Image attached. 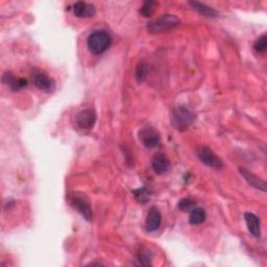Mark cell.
Here are the masks:
<instances>
[{"label": "cell", "mask_w": 267, "mask_h": 267, "mask_svg": "<svg viewBox=\"0 0 267 267\" xmlns=\"http://www.w3.org/2000/svg\"><path fill=\"white\" fill-rule=\"evenodd\" d=\"M155 7V2L154 1H146L143 3V5L141 6L140 9V14L142 15V16L148 18L151 17Z\"/></svg>", "instance_id": "ac0fdd59"}, {"label": "cell", "mask_w": 267, "mask_h": 267, "mask_svg": "<svg viewBox=\"0 0 267 267\" xmlns=\"http://www.w3.org/2000/svg\"><path fill=\"white\" fill-rule=\"evenodd\" d=\"M152 254L147 249H142L139 251L138 254V260L140 261V264L148 266L152 264Z\"/></svg>", "instance_id": "ffe728a7"}, {"label": "cell", "mask_w": 267, "mask_h": 267, "mask_svg": "<svg viewBox=\"0 0 267 267\" xmlns=\"http://www.w3.org/2000/svg\"><path fill=\"white\" fill-rule=\"evenodd\" d=\"M139 138L147 148H153L158 146L160 143V135L158 131L153 127H144L139 132Z\"/></svg>", "instance_id": "8992f818"}, {"label": "cell", "mask_w": 267, "mask_h": 267, "mask_svg": "<svg viewBox=\"0 0 267 267\" xmlns=\"http://www.w3.org/2000/svg\"><path fill=\"white\" fill-rule=\"evenodd\" d=\"M197 158L200 162L208 167H211L214 169H221L224 167V163L220 160L217 154H215L210 147L208 146H200L197 152Z\"/></svg>", "instance_id": "5b68a950"}, {"label": "cell", "mask_w": 267, "mask_h": 267, "mask_svg": "<svg viewBox=\"0 0 267 267\" xmlns=\"http://www.w3.org/2000/svg\"><path fill=\"white\" fill-rule=\"evenodd\" d=\"M152 167L155 173L163 174L169 169L170 162L164 153H157L153 157Z\"/></svg>", "instance_id": "9c48e42d"}, {"label": "cell", "mask_w": 267, "mask_h": 267, "mask_svg": "<svg viewBox=\"0 0 267 267\" xmlns=\"http://www.w3.org/2000/svg\"><path fill=\"white\" fill-rule=\"evenodd\" d=\"M96 114L92 110L81 111L76 116V123L81 129H91L95 124Z\"/></svg>", "instance_id": "ba28073f"}, {"label": "cell", "mask_w": 267, "mask_h": 267, "mask_svg": "<svg viewBox=\"0 0 267 267\" xmlns=\"http://www.w3.org/2000/svg\"><path fill=\"white\" fill-rule=\"evenodd\" d=\"M134 194H135L138 202L140 203H146L148 200V192L146 189H139L134 191Z\"/></svg>", "instance_id": "7402d4cb"}, {"label": "cell", "mask_w": 267, "mask_h": 267, "mask_svg": "<svg viewBox=\"0 0 267 267\" xmlns=\"http://www.w3.org/2000/svg\"><path fill=\"white\" fill-rule=\"evenodd\" d=\"M207 214L203 208H193L190 211V217H189V224L192 226H198L202 225L206 220Z\"/></svg>", "instance_id": "2e32d148"}, {"label": "cell", "mask_w": 267, "mask_h": 267, "mask_svg": "<svg viewBox=\"0 0 267 267\" xmlns=\"http://www.w3.org/2000/svg\"><path fill=\"white\" fill-rule=\"evenodd\" d=\"M3 84L6 85L7 87H10L12 90L14 91H18L23 89L24 87L27 86V80L24 78H16L12 73L6 72L4 73V76L2 77Z\"/></svg>", "instance_id": "4fadbf2b"}, {"label": "cell", "mask_w": 267, "mask_h": 267, "mask_svg": "<svg viewBox=\"0 0 267 267\" xmlns=\"http://www.w3.org/2000/svg\"><path fill=\"white\" fill-rule=\"evenodd\" d=\"M254 48L259 54H264L266 49H267V37L266 35H262L260 38H259L255 44H254Z\"/></svg>", "instance_id": "d6986e66"}, {"label": "cell", "mask_w": 267, "mask_h": 267, "mask_svg": "<svg viewBox=\"0 0 267 267\" xmlns=\"http://www.w3.org/2000/svg\"><path fill=\"white\" fill-rule=\"evenodd\" d=\"M194 206H195V203L191 198H183L180 200L179 205H177L179 209L181 211H185V212L191 211L194 208Z\"/></svg>", "instance_id": "44dd1931"}, {"label": "cell", "mask_w": 267, "mask_h": 267, "mask_svg": "<svg viewBox=\"0 0 267 267\" xmlns=\"http://www.w3.org/2000/svg\"><path fill=\"white\" fill-rule=\"evenodd\" d=\"M111 42L112 39L107 32L95 31L88 37L87 45L92 54L101 55L110 47Z\"/></svg>", "instance_id": "7a4b0ae2"}, {"label": "cell", "mask_w": 267, "mask_h": 267, "mask_svg": "<svg viewBox=\"0 0 267 267\" xmlns=\"http://www.w3.org/2000/svg\"><path fill=\"white\" fill-rule=\"evenodd\" d=\"M195 120V113L187 107H179L175 108L172 115V127L180 131L184 132L189 129Z\"/></svg>", "instance_id": "6da1fadb"}, {"label": "cell", "mask_w": 267, "mask_h": 267, "mask_svg": "<svg viewBox=\"0 0 267 267\" xmlns=\"http://www.w3.org/2000/svg\"><path fill=\"white\" fill-rule=\"evenodd\" d=\"M244 218L247 221V226L249 233L254 237H260L261 235V227H260V218L254 213L247 212L244 214Z\"/></svg>", "instance_id": "7c38bea8"}, {"label": "cell", "mask_w": 267, "mask_h": 267, "mask_svg": "<svg viewBox=\"0 0 267 267\" xmlns=\"http://www.w3.org/2000/svg\"><path fill=\"white\" fill-rule=\"evenodd\" d=\"M179 24L180 20L174 15H163L147 24V31L151 34H161L176 27Z\"/></svg>", "instance_id": "3957f363"}, {"label": "cell", "mask_w": 267, "mask_h": 267, "mask_svg": "<svg viewBox=\"0 0 267 267\" xmlns=\"http://www.w3.org/2000/svg\"><path fill=\"white\" fill-rule=\"evenodd\" d=\"M161 213L155 208H152L151 211L148 212L146 221H145V229L147 232H154L160 228L161 226Z\"/></svg>", "instance_id": "30bf717a"}, {"label": "cell", "mask_w": 267, "mask_h": 267, "mask_svg": "<svg viewBox=\"0 0 267 267\" xmlns=\"http://www.w3.org/2000/svg\"><path fill=\"white\" fill-rule=\"evenodd\" d=\"M189 4L194 11H196L200 15H204V16H206V17L215 18L218 16V13L216 11L212 9L211 6L206 5L205 3L197 2V1H190Z\"/></svg>", "instance_id": "9a60e30c"}, {"label": "cell", "mask_w": 267, "mask_h": 267, "mask_svg": "<svg viewBox=\"0 0 267 267\" xmlns=\"http://www.w3.org/2000/svg\"><path fill=\"white\" fill-rule=\"evenodd\" d=\"M34 83L36 87L40 89V90L46 92V93H51L55 91L56 89V81L53 77L48 76L47 74L44 73H38L36 74L34 77Z\"/></svg>", "instance_id": "52a82bcc"}, {"label": "cell", "mask_w": 267, "mask_h": 267, "mask_svg": "<svg viewBox=\"0 0 267 267\" xmlns=\"http://www.w3.org/2000/svg\"><path fill=\"white\" fill-rule=\"evenodd\" d=\"M148 76V65L145 61H141L136 68V78L139 83H143Z\"/></svg>", "instance_id": "e0dca14e"}, {"label": "cell", "mask_w": 267, "mask_h": 267, "mask_svg": "<svg viewBox=\"0 0 267 267\" xmlns=\"http://www.w3.org/2000/svg\"><path fill=\"white\" fill-rule=\"evenodd\" d=\"M70 204L74 209L83 215V217L86 220L88 221L92 220V217H93L92 207L90 202H89V198L85 194L79 193V192H74V193L70 196Z\"/></svg>", "instance_id": "277c9868"}, {"label": "cell", "mask_w": 267, "mask_h": 267, "mask_svg": "<svg viewBox=\"0 0 267 267\" xmlns=\"http://www.w3.org/2000/svg\"><path fill=\"white\" fill-rule=\"evenodd\" d=\"M73 13L78 18H90L94 16L96 10L93 4L78 1L73 5Z\"/></svg>", "instance_id": "8fae6325"}, {"label": "cell", "mask_w": 267, "mask_h": 267, "mask_svg": "<svg viewBox=\"0 0 267 267\" xmlns=\"http://www.w3.org/2000/svg\"><path fill=\"white\" fill-rule=\"evenodd\" d=\"M240 172H241V174H242V176L244 177V179H246L251 185V186H254L255 188L261 190L263 192L266 191V183H265V181L259 179V177L256 176L254 173L249 172L248 170L244 169V168H240Z\"/></svg>", "instance_id": "5bb4252c"}]
</instances>
